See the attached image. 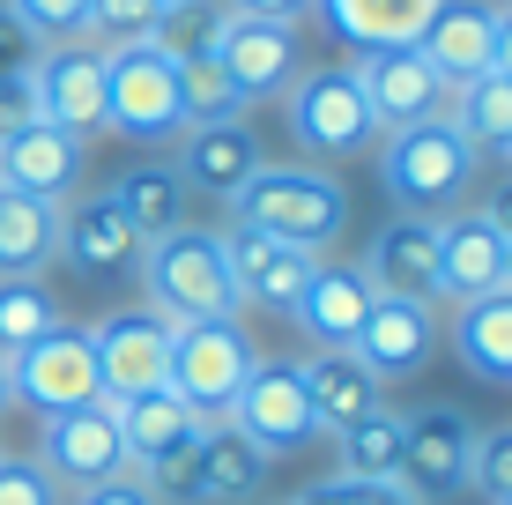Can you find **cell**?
I'll return each mask as SVG.
<instances>
[{
    "label": "cell",
    "instance_id": "5",
    "mask_svg": "<svg viewBox=\"0 0 512 505\" xmlns=\"http://www.w3.org/2000/svg\"><path fill=\"white\" fill-rule=\"evenodd\" d=\"M179 119V67L164 45H112L104 52V134L127 142H171Z\"/></svg>",
    "mask_w": 512,
    "mask_h": 505
},
{
    "label": "cell",
    "instance_id": "36",
    "mask_svg": "<svg viewBox=\"0 0 512 505\" xmlns=\"http://www.w3.org/2000/svg\"><path fill=\"white\" fill-rule=\"evenodd\" d=\"M156 23H164V0H90V38L112 45H149Z\"/></svg>",
    "mask_w": 512,
    "mask_h": 505
},
{
    "label": "cell",
    "instance_id": "41",
    "mask_svg": "<svg viewBox=\"0 0 512 505\" xmlns=\"http://www.w3.org/2000/svg\"><path fill=\"white\" fill-rule=\"evenodd\" d=\"M305 8L312 0H231V15H260V23H305Z\"/></svg>",
    "mask_w": 512,
    "mask_h": 505
},
{
    "label": "cell",
    "instance_id": "29",
    "mask_svg": "<svg viewBox=\"0 0 512 505\" xmlns=\"http://www.w3.org/2000/svg\"><path fill=\"white\" fill-rule=\"evenodd\" d=\"M453 357H461L475 379H498V387L512 379V283L453 305Z\"/></svg>",
    "mask_w": 512,
    "mask_h": 505
},
{
    "label": "cell",
    "instance_id": "33",
    "mask_svg": "<svg viewBox=\"0 0 512 505\" xmlns=\"http://www.w3.org/2000/svg\"><path fill=\"white\" fill-rule=\"evenodd\" d=\"M52 327H60V298L45 290V275H8L0 283V357L30 350Z\"/></svg>",
    "mask_w": 512,
    "mask_h": 505
},
{
    "label": "cell",
    "instance_id": "1",
    "mask_svg": "<svg viewBox=\"0 0 512 505\" xmlns=\"http://www.w3.org/2000/svg\"><path fill=\"white\" fill-rule=\"evenodd\" d=\"M231 216H238V231L327 253L334 238H342V223H349V194H342V179L320 171V164H260L253 179L231 194Z\"/></svg>",
    "mask_w": 512,
    "mask_h": 505
},
{
    "label": "cell",
    "instance_id": "15",
    "mask_svg": "<svg viewBox=\"0 0 512 505\" xmlns=\"http://www.w3.org/2000/svg\"><path fill=\"white\" fill-rule=\"evenodd\" d=\"M349 75H357V90H364V104H372V119H379L386 134H394V127H416V119H446L453 82L438 75L416 45H401V52H364Z\"/></svg>",
    "mask_w": 512,
    "mask_h": 505
},
{
    "label": "cell",
    "instance_id": "30",
    "mask_svg": "<svg viewBox=\"0 0 512 505\" xmlns=\"http://www.w3.org/2000/svg\"><path fill=\"white\" fill-rule=\"evenodd\" d=\"M104 201H112L119 216H127V231L141 238V246L186 223V179H179L171 164H134V171H119Z\"/></svg>",
    "mask_w": 512,
    "mask_h": 505
},
{
    "label": "cell",
    "instance_id": "27",
    "mask_svg": "<svg viewBox=\"0 0 512 505\" xmlns=\"http://www.w3.org/2000/svg\"><path fill=\"white\" fill-rule=\"evenodd\" d=\"M112 409H119V439H127V461H134V468H149V461H164V454H179V446H193V439H201V424H208V416L186 409L171 387L134 394V402H112Z\"/></svg>",
    "mask_w": 512,
    "mask_h": 505
},
{
    "label": "cell",
    "instance_id": "45",
    "mask_svg": "<svg viewBox=\"0 0 512 505\" xmlns=\"http://www.w3.org/2000/svg\"><path fill=\"white\" fill-rule=\"evenodd\" d=\"M15 402V394H8V357H0V409H8Z\"/></svg>",
    "mask_w": 512,
    "mask_h": 505
},
{
    "label": "cell",
    "instance_id": "50",
    "mask_svg": "<svg viewBox=\"0 0 512 505\" xmlns=\"http://www.w3.org/2000/svg\"><path fill=\"white\" fill-rule=\"evenodd\" d=\"M505 156H512V149H505Z\"/></svg>",
    "mask_w": 512,
    "mask_h": 505
},
{
    "label": "cell",
    "instance_id": "10",
    "mask_svg": "<svg viewBox=\"0 0 512 505\" xmlns=\"http://www.w3.org/2000/svg\"><path fill=\"white\" fill-rule=\"evenodd\" d=\"M468 461H475V424L461 409L401 416V491H409L416 505L468 491Z\"/></svg>",
    "mask_w": 512,
    "mask_h": 505
},
{
    "label": "cell",
    "instance_id": "11",
    "mask_svg": "<svg viewBox=\"0 0 512 505\" xmlns=\"http://www.w3.org/2000/svg\"><path fill=\"white\" fill-rule=\"evenodd\" d=\"M38 461L60 476V491H90L104 476H127V439H119V409L112 402H82V409H60L45 416V446Z\"/></svg>",
    "mask_w": 512,
    "mask_h": 505
},
{
    "label": "cell",
    "instance_id": "48",
    "mask_svg": "<svg viewBox=\"0 0 512 505\" xmlns=\"http://www.w3.org/2000/svg\"><path fill=\"white\" fill-rule=\"evenodd\" d=\"M164 8H179V0H164Z\"/></svg>",
    "mask_w": 512,
    "mask_h": 505
},
{
    "label": "cell",
    "instance_id": "49",
    "mask_svg": "<svg viewBox=\"0 0 512 505\" xmlns=\"http://www.w3.org/2000/svg\"><path fill=\"white\" fill-rule=\"evenodd\" d=\"M505 8H512V0H505Z\"/></svg>",
    "mask_w": 512,
    "mask_h": 505
},
{
    "label": "cell",
    "instance_id": "39",
    "mask_svg": "<svg viewBox=\"0 0 512 505\" xmlns=\"http://www.w3.org/2000/svg\"><path fill=\"white\" fill-rule=\"evenodd\" d=\"M38 119V82H30V67H0V134L30 127Z\"/></svg>",
    "mask_w": 512,
    "mask_h": 505
},
{
    "label": "cell",
    "instance_id": "17",
    "mask_svg": "<svg viewBox=\"0 0 512 505\" xmlns=\"http://www.w3.org/2000/svg\"><path fill=\"white\" fill-rule=\"evenodd\" d=\"M357 364L372 379H409L431 364L438 350V320H431V305H409V298H372V312H364V327H357Z\"/></svg>",
    "mask_w": 512,
    "mask_h": 505
},
{
    "label": "cell",
    "instance_id": "2",
    "mask_svg": "<svg viewBox=\"0 0 512 505\" xmlns=\"http://www.w3.org/2000/svg\"><path fill=\"white\" fill-rule=\"evenodd\" d=\"M141 290H149V312L171 327H193V320H231L238 312V283H231V246H223V231H179L149 238L141 246Z\"/></svg>",
    "mask_w": 512,
    "mask_h": 505
},
{
    "label": "cell",
    "instance_id": "46",
    "mask_svg": "<svg viewBox=\"0 0 512 505\" xmlns=\"http://www.w3.org/2000/svg\"><path fill=\"white\" fill-rule=\"evenodd\" d=\"M505 283H512V260H505Z\"/></svg>",
    "mask_w": 512,
    "mask_h": 505
},
{
    "label": "cell",
    "instance_id": "20",
    "mask_svg": "<svg viewBox=\"0 0 512 505\" xmlns=\"http://www.w3.org/2000/svg\"><path fill=\"white\" fill-rule=\"evenodd\" d=\"M82 179V142H67L60 127L30 119V127L0 134V186L15 194H38V201H67Z\"/></svg>",
    "mask_w": 512,
    "mask_h": 505
},
{
    "label": "cell",
    "instance_id": "42",
    "mask_svg": "<svg viewBox=\"0 0 512 505\" xmlns=\"http://www.w3.org/2000/svg\"><path fill=\"white\" fill-rule=\"evenodd\" d=\"M483 216H490V223H498V231L512 238V179H505V186H498V194H490V201H483Z\"/></svg>",
    "mask_w": 512,
    "mask_h": 505
},
{
    "label": "cell",
    "instance_id": "12",
    "mask_svg": "<svg viewBox=\"0 0 512 505\" xmlns=\"http://www.w3.org/2000/svg\"><path fill=\"white\" fill-rule=\"evenodd\" d=\"M208 60L238 82L245 104L282 97L297 75H305V67H297V30L290 23H260V15H231V8H223L216 38H208Z\"/></svg>",
    "mask_w": 512,
    "mask_h": 505
},
{
    "label": "cell",
    "instance_id": "31",
    "mask_svg": "<svg viewBox=\"0 0 512 505\" xmlns=\"http://www.w3.org/2000/svg\"><path fill=\"white\" fill-rule=\"evenodd\" d=\"M446 119L468 134V149H512V75H498V67H483L475 82H453L446 97Z\"/></svg>",
    "mask_w": 512,
    "mask_h": 505
},
{
    "label": "cell",
    "instance_id": "47",
    "mask_svg": "<svg viewBox=\"0 0 512 505\" xmlns=\"http://www.w3.org/2000/svg\"><path fill=\"white\" fill-rule=\"evenodd\" d=\"M490 505H512V498H490Z\"/></svg>",
    "mask_w": 512,
    "mask_h": 505
},
{
    "label": "cell",
    "instance_id": "14",
    "mask_svg": "<svg viewBox=\"0 0 512 505\" xmlns=\"http://www.w3.org/2000/svg\"><path fill=\"white\" fill-rule=\"evenodd\" d=\"M30 82H38V119L60 127L67 142H97L104 134V52L90 45H52L30 60Z\"/></svg>",
    "mask_w": 512,
    "mask_h": 505
},
{
    "label": "cell",
    "instance_id": "21",
    "mask_svg": "<svg viewBox=\"0 0 512 505\" xmlns=\"http://www.w3.org/2000/svg\"><path fill=\"white\" fill-rule=\"evenodd\" d=\"M60 253L75 275H90V283H112V275H127L141 260V238L127 231V216H119L104 194L60 208Z\"/></svg>",
    "mask_w": 512,
    "mask_h": 505
},
{
    "label": "cell",
    "instance_id": "19",
    "mask_svg": "<svg viewBox=\"0 0 512 505\" xmlns=\"http://www.w3.org/2000/svg\"><path fill=\"white\" fill-rule=\"evenodd\" d=\"M223 246H231L238 305H268V312H290L297 298H305L312 268H320V253L282 246V238H260V231H223Z\"/></svg>",
    "mask_w": 512,
    "mask_h": 505
},
{
    "label": "cell",
    "instance_id": "22",
    "mask_svg": "<svg viewBox=\"0 0 512 505\" xmlns=\"http://www.w3.org/2000/svg\"><path fill=\"white\" fill-rule=\"evenodd\" d=\"M498 15H505V8H490V0H446V8L423 23L416 52H423L446 82H475V75L490 67V45H498Z\"/></svg>",
    "mask_w": 512,
    "mask_h": 505
},
{
    "label": "cell",
    "instance_id": "26",
    "mask_svg": "<svg viewBox=\"0 0 512 505\" xmlns=\"http://www.w3.org/2000/svg\"><path fill=\"white\" fill-rule=\"evenodd\" d=\"M260 171V142L253 127H238V119H223V127H193L186 134V156H179V179L186 194H223L231 201L245 179Z\"/></svg>",
    "mask_w": 512,
    "mask_h": 505
},
{
    "label": "cell",
    "instance_id": "32",
    "mask_svg": "<svg viewBox=\"0 0 512 505\" xmlns=\"http://www.w3.org/2000/svg\"><path fill=\"white\" fill-rule=\"evenodd\" d=\"M334 446H342L349 483H401V416L394 409H372L364 424L334 431Z\"/></svg>",
    "mask_w": 512,
    "mask_h": 505
},
{
    "label": "cell",
    "instance_id": "37",
    "mask_svg": "<svg viewBox=\"0 0 512 505\" xmlns=\"http://www.w3.org/2000/svg\"><path fill=\"white\" fill-rule=\"evenodd\" d=\"M0 505H67V491H60V476H52L45 461L0 454Z\"/></svg>",
    "mask_w": 512,
    "mask_h": 505
},
{
    "label": "cell",
    "instance_id": "8",
    "mask_svg": "<svg viewBox=\"0 0 512 505\" xmlns=\"http://www.w3.org/2000/svg\"><path fill=\"white\" fill-rule=\"evenodd\" d=\"M282 112H290V142L312 149V156H349L379 134L372 104H364L357 75L349 67H312L282 90Z\"/></svg>",
    "mask_w": 512,
    "mask_h": 505
},
{
    "label": "cell",
    "instance_id": "6",
    "mask_svg": "<svg viewBox=\"0 0 512 505\" xmlns=\"http://www.w3.org/2000/svg\"><path fill=\"white\" fill-rule=\"evenodd\" d=\"M253 342H245L238 312L231 320H193V327H171V394H179L186 409H201L208 424H216L223 409L238 402L245 372H253Z\"/></svg>",
    "mask_w": 512,
    "mask_h": 505
},
{
    "label": "cell",
    "instance_id": "23",
    "mask_svg": "<svg viewBox=\"0 0 512 505\" xmlns=\"http://www.w3.org/2000/svg\"><path fill=\"white\" fill-rule=\"evenodd\" d=\"M372 298H379V290L364 283V268H334V260H320L312 283H305V298L290 305V320L305 327L320 350H349L357 327H364V312H372Z\"/></svg>",
    "mask_w": 512,
    "mask_h": 505
},
{
    "label": "cell",
    "instance_id": "13",
    "mask_svg": "<svg viewBox=\"0 0 512 505\" xmlns=\"http://www.w3.org/2000/svg\"><path fill=\"white\" fill-rule=\"evenodd\" d=\"M97 342V372H104V402H134V394L171 387V320L141 312H112L90 327Z\"/></svg>",
    "mask_w": 512,
    "mask_h": 505
},
{
    "label": "cell",
    "instance_id": "7",
    "mask_svg": "<svg viewBox=\"0 0 512 505\" xmlns=\"http://www.w3.org/2000/svg\"><path fill=\"white\" fill-rule=\"evenodd\" d=\"M8 394L30 402L38 416H60V409H82V402H104V372H97V342L90 327L60 320L52 335H38L30 350L8 357Z\"/></svg>",
    "mask_w": 512,
    "mask_h": 505
},
{
    "label": "cell",
    "instance_id": "40",
    "mask_svg": "<svg viewBox=\"0 0 512 505\" xmlns=\"http://www.w3.org/2000/svg\"><path fill=\"white\" fill-rule=\"evenodd\" d=\"M75 505H164V498L127 468V476H104V483H90V491H75Z\"/></svg>",
    "mask_w": 512,
    "mask_h": 505
},
{
    "label": "cell",
    "instance_id": "24",
    "mask_svg": "<svg viewBox=\"0 0 512 505\" xmlns=\"http://www.w3.org/2000/svg\"><path fill=\"white\" fill-rule=\"evenodd\" d=\"M297 379H305V402H312V424L320 431H349V424H364L379 402V387L386 379H372L357 364V350H312L305 364H297Z\"/></svg>",
    "mask_w": 512,
    "mask_h": 505
},
{
    "label": "cell",
    "instance_id": "16",
    "mask_svg": "<svg viewBox=\"0 0 512 505\" xmlns=\"http://www.w3.org/2000/svg\"><path fill=\"white\" fill-rule=\"evenodd\" d=\"M505 260H512V238L483 208L438 216V298L468 305V298H483V290H505Z\"/></svg>",
    "mask_w": 512,
    "mask_h": 505
},
{
    "label": "cell",
    "instance_id": "43",
    "mask_svg": "<svg viewBox=\"0 0 512 505\" xmlns=\"http://www.w3.org/2000/svg\"><path fill=\"white\" fill-rule=\"evenodd\" d=\"M490 67H498V75H512V8L498 15V45H490Z\"/></svg>",
    "mask_w": 512,
    "mask_h": 505
},
{
    "label": "cell",
    "instance_id": "28",
    "mask_svg": "<svg viewBox=\"0 0 512 505\" xmlns=\"http://www.w3.org/2000/svg\"><path fill=\"white\" fill-rule=\"evenodd\" d=\"M60 260V201L0 186V283L8 275H45Z\"/></svg>",
    "mask_w": 512,
    "mask_h": 505
},
{
    "label": "cell",
    "instance_id": "3",
    "mask_svg": "<svg viewBox=\"0 0 512 505\" xmlns=\"http://www.w3.org/2000/svg\"><path fill=\"white\" fill-rule=\"evenodd\" d=\"M379 179L386 194L401 201V216H453L475 186V149L453 119H416V127H394L379 149Z\"/></svg>",
    "mask_w": 512,
    "mask_h": 505
},
{
    "label": "cell",
    "instance_id": "18",
    "mask_svg": "<svg viewBox=\"0 0 512 505\" xmlns=\"http://www.w3.org/2000/svg\"><path fill=\"white\" fill-rule=\"evenodd\" d=\"M364 283H372L379 298L431 305L438 298V223L431 216H394L372 238V253H364Z\"/></svg>",
    "mask_w": 512,
    "mask_h": 505
},
{
    "label": "cell",
    "instance_id": "44",
    "mask_svg": "<svg viewBox=\"0 0 512 505\" xmlns=\"http://www.w3.org/2000/svg\"><path fill=\"white\" fill-rule=\"evenodd\" d=\"M379 505H416V498H409V491H401V483H394V491H386Z\"/></svg>",
    "mask_w": 512,
    "mask_h": 505
},
{
    "label": "cell",
    "instance_id": "9",
    "mask_svg": "<svg viewBox=\"0 0 512 505\" xmlns=\"http://www.w3.org/2000/svg\"><path fill=\"white\" fill-rule=\"evenodd\" d=\"M223 424H238L245 439L260 446V454H297V446L320 439V424H312V402H305V379H297V364H268L260 357L253 372H245L238 402L223 409Z\"/></svg>",
    "mask_w": 512,
    "mask_h": 505
},
{
    "label": "cell",
    "instance_id": "25",
    "mask_svg": "<svg viewBox=\"0 0 512 505\" xmlns=\"http://www.w3.org/2000/svg\"><path fill=\"white\" fill-rule=\"evenodd\" d=\"M312 8H320L327 30L364 60V52H401V45H416L423 23H431L446 0H312Z\"/></svg>",
    "mask_w": 512,
    "mask_h": 505
},
{
    "label": "cell",
    "instance_id": "38",
    "mask_svg": "<svg viewBox=\"0 0 512 505\" xmlns=\"http://www.w3.org/2000/svg\"><path fill=\"white\" fill-rule=\"evenodd\" d=\"M468 483H475L483 498H512V424H505V431H483V439H475Z\"/></svg>",
    "mask_w": 512,
    "mask_h": 505
},
{
    "label": "cell",
    "instance_id": "4",
    "mask_svg": "<svg viewBox=\"0 0 512 505\" xmlns=\"http://www.w3.org/2000/svg\"><path fill=\"white\" fill-rule=\"evenodd\" d=\"M141 483H149L156 498H171V505H245L268 483V454H260L253 439H245L238 424H201V439L179 446V454H164V461H149V468H134Z\"/></svg>",
    "mask_w": 512,
    "mask_h": 505
},
{
    "label": "cell",
    "instance_id": "35",
    "mask_svg": "<svg viewBox=\"0 0 512 505\" xmlns=\"http://www.w3.org/2000/svg\"><path fill=\"white\" fill-rule=\"evenodd\" d=\"M8 23L23 30V38H38L45 52L82 45L90 38V0H8Z\"/></svg>",
    "mask_w": 512,
    "mask_h": 505
},
{
    "label": "cell",
    "instance_id": "34",
    "mask_svg": "<svg viewBox=\"0 0 512 505\" xmlns=\"http://www.w3.org/2000/svg\"><path fill=\"white\" fill-rule=\"evenodd\" d=\"M171 67H179V119H186V127H223V119H245L238 82L223 75L208 52H193V60H171Z\"/></svg>",
    "mask_w": 512,
    "mask_h": 505
}]
</instances>
